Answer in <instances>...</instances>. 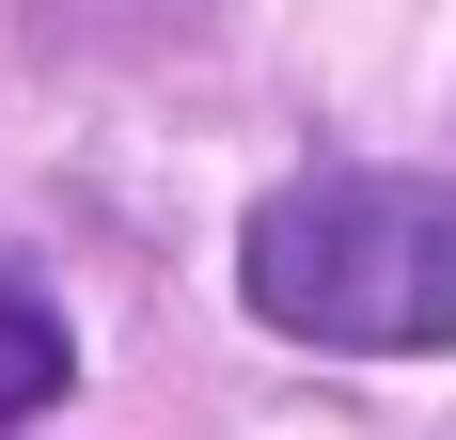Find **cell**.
<instances>
[{
    "label": "cell",
    "mask_w": 456,
    "mask_h": 440,
    "mask_svg": "<svg viewBox=\"0 0 456 440\" xmlns=\"http://www.w3.org/2000/svg\"><path fill=\"white\" fill-rule=\"evenodd\" d=\"M63 394H79V330H63V314L0 267V440L32 425V409H63Z\"/></svg>",
    "instance_id": "obj_2"
},
{
    "label": "cell",
    "mask_w": 456,
    "mask_h": 440,
    "mask_svg": "<svg viewBox=\"0 0 456 440\" xmlns=\"http://www.w3.org/2000/svg\"><path fill=\"white\" fill-rule=\"evenodd\" d=\"M236 299L283 346L425 362L456 346V174H299L236 236Z\"/></svg>",
    "instance_id": "obj_1"
}]
</instances>
